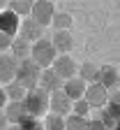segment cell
Here are the masks:
<instances>
[{
	"label": "cell",
	"mask_w": 120,
	"mask_h": 130,
	"mask_svg": "<svg viewBox=\"0 0 120 130\" xmlns=\"http://www.w3.org/2000/svg\"><path fill=\"white\" fill-rule=\"evenodd\" d=\"M21 105H23V109H26L28 116H37L39 119V116H44L46 109H49V93L44 88H39V86L28 88L26 95H23V100H21Z\"/></svg>",
	"instance_id": "cell-1"
},
{
	"label": "cell",
	"mask_w": 120,
	"mask_h": 130,
	"mask_svg": "<svg viewBox=\"0 0 120 130\" xmlns=\"http://www.w3.org/2000/svg\"><path fill=\"white\" fill-rule=\"evenodd\" d=\"M39 74H42V68L32 58H21L19 65H16L14 79L19 81L23 88H35V86H39Z\"/></svg>",
	"instance_id": "cell-2"
},
{
	"label": "cell",
	"mask_w": 120,
	"mask_h": 130,
	"mask_svg": "<svg viewBox=\"0 0 120 130\" xmlns=\"http://www.w3.org/2000/svg\"><path fill=\"white\" fill-rule=\"evenodd\" d=\"M56 56H58V51L53 49L51 40L39 37V40H35V42L30 44V58L35 60L42 70H44V68H51V63H53V58H56Z\"/></svg>",
	"instance_id": "cell-3"
},
{
	"label": "cell",
	"mask_w": 120,
	"mask_h": 130,
	"mask_svg": "<svg viewBox=\"0 0 120 130\" xmlns=\"http://www.w3.org/2000/svg\"><path fill=\"white\" fill-rule=\"evenodd\" d=\"M51 68H53V72L65 81V79H69V77H76V60L69 56V54H58L53 58V63H51Z\"/></svg>",
	"instance_id": "cell-4"
},
{
	"label": "cell",
	"mask_w": 120,
	"mask_h": 130,
	"mask_svg": "<svg viewBox=\"0 0 120 130\" xmlns=\"http://www.w3.org/2000/svg\"><path fill=\"white\" fill-rule=\"evenodd\" d=\"M83 98H85V102H88L90 107H104L106 100H109V91L97 84V81H90V84H85V91H83Z\"/></svg>",
	"instance_id": "cell-5"
},
{
	"label": "cell",
	"mask_w": 120,
	"mask_h": 130,
	"mask_svg": "<svg viewBox=\"0 0 120 130\" xmlns=\"http://www.w3.org/2000/svg\"><path fill=\"white\" fill-rule=\"evenodd\" d=\"M53 14H56L53 3H49V0H35L28 16H30V19H35L37 23H42V26H49L51 19H53Z\"/></svg>",
	"instance_id": "cell-6"
},
{
	"label": "cell",
	"mask_w": 120,
	"mask_h": 130,
	"mask_svg": "<svg viewBox=\"0 0 120 130\" xmlns=\"http://www.w3.org/2000/svg\"><path fill=\"white\" fill-rule=\"evenodd\" d=\"M19 35H21V37H26V40L32 44L35 40L44 37V26H42V23H37L35 19H30V16H23L21 23H19Z\"/></svg>",
	"instance_id": "cell-7"
},
{
	"label": "cell",
	"mask_w": 120,
	"mask_h": 130,
	"mask_svg": "<svg viewBox=\"0 0 120 130\" xmlns=\"http://www.w3.org/2000/svg\"><path fill=\"white\" fill-rule=\"evenodd\" d=\"M19 23H21V16L12 12L9 7L7 9H0V30L9 37H16L19 35Z\"/></svg>",
	"instance_id": "cell-8"
},
{
	"label": "cell",
	"mask_w": 120,
	"mask_h": 130,
	"mask_svg": "<svg viewBox=\"0 0 120 130\" xmlns=\"http://www.w3.org/2000/svg\"><path fill=\"white\" fill-rule=\"evenodd\" d=\"M49 109L53 111V114H60V116H65V114H69L72 111V100L65 95V91H53V93H49Z\"/></svg>",
	"instance_id": "cell-9"
},
{
	"label": "cell",
	"mask_w": 120,
	"mask_h": 130,
	"mask_svg": "<svg viewBox=\"0 0 120 130\" xmlns=\"http://www.w3.org/2000/svg\"><path fill=\"white\" fill-rule=\"evenodd\" d=\"M118 68L115 65H102V68H97V74H95V81L97 84H102L106 91H113L118 86Z\"/></svg>",
	"instance_id": "cell-10"
},
{
	"label": "cell",
	"mask_w": 120,
	"mask_h": 130,
	"mask_svg": "<svg viewBox=\"0 0 120 130\" xmlns=\"http://www.w3.org/2000/svg\"><path fill=\"white\" fill-rule=\"evenodd\" d=\"M16 65H19V60H16L12 54H0V86L9 84V81L14 79Z\"/></svg>",
	"instance_id": "cell-11"
},
{
	"label": "cell",
	"mask_w": 120,
	"mask_h": 130,
	"mask_svg": "<svg viewBox=\"0 0 120 130\" xmlns=\"http://www.w3.org/2000/svg\"><path fill=\"white\" fill-rule=\"evenodd\" d=\"M51 44H53V49L58 54H69L74 49V37L69 30H56L53 37H51Z\"/></svg>",
	"instance_id": "cell-12"
},
{
	"label": "cell",
	"mask_w": 120,
	"mask_h": 130,
	"mask_svg": "<svg viewBox=\"0 0 120 130\" xmlns=\"http://www.w3.org/2000/svg\"><path fill=\"white\" fill-rule=\"evenodd\" d=\"M39 88H44L46 93H53L62 88V79L53 72V68H44L39 74Z\"/></svg>",
	"instance_id": "cell-13"
},
{
	"label": "cell",
	"mask_w": 120,
	"mask_h": 130,
	"mask_svg": "<svg viewBox=\"0 0 120 130\" xmlns=\"http://www.w3.org/2000/svg\"><path fill=\"white\" fill-rule=\"evenodd\" d=\"M62 91H65V95L69 98V100H79V98H83L85 81L81 77H69V79L62 81Z\"/></svg>",
	"instance_id": "cell-14"
},
{
	"label": "cell",
	"mask_w": 120,
	"mask_h": 130,
	"mask_svg": "<svg viewBox=\"0 0 120 130\" xmlns=\"http://www.w3.org/2000/svg\"><path fill=\"white\" fill-rule=\"evenodd\" d=\"M9 54H12L16 60L30 58V42H28L26 37H21V35L12 37V42H9Z\"/></svg>",
	"instance_id": "cell-15"
},
{
	"label": "cell",
	"mask_w": 120,
	"mask_h": 130,
	"mask_svg": "<svg viewBox=\"0 0 120 130\" xmlns=\"http://www.w3.org/2000/svg\"><path fill=\"white\" fill-rule=\"evenodd\" d=\"M3 109H5L7 123H21V121H23V116H28L26 109H23V105H21V100H9Z\"/></svg>",
	"instance_id": "cell-16"
},
{
	"label": "cell",
	"mask_w": 120,
	"mask_h": 130,
	"mask_svg": "<svg viewBox=\"0 0 120 130\" xmlns=\"http://www.w3.org/2000/svg\"><path fill=\"white\" fill-rule=\"evenodd\" d=\"M85 125H88V119L81 116V114L69 111L65 116V130H85Z\"/></svg>",
	"instance_id": "cell-17"
},
{
	"label": "cell",
	"mask_w": 120,
	"mask_h": 130,
	"mask_svg": "<svg viewBox=\"0 0 120 130\" xmlns=\"http://www.w3.org/2000/svg\"><path fill=\"white\" fill-rule=\"evenodd\" d=\"M3 88H5V93H7V100H23V95H26V91H28V88H23L16 79H12L9 84H5Z\"/></svg>",
	"instance_id": "cell-18"
},
{
	"label": "cell",
	"mask_w": 120,
	"mask_h": 130,
	"mask_svg": "<svg viewBox=\"0 0 120 130\" xmlns=\"http://www.w3.org/2000/svg\"><path fill=\"white\" fill-rule=\"evenodd\" d=\"M72 14L69 12H56L53 14V19H51V23H53L56 30H69L72 28Z\"/></svg>",
	"instance_id": "cell-19"
},
{
	"label": "cell",
	"mask_w": 120,
	"mask_h": 130,
	"mask_svg": "<svg viewBox=\"0 0 120 130\" xmlns=\"http://www.w3.org/2000/svg\"><path fill=\"white\" fill-rule=\"evenodd\" d=\"M44 123V130H65V116L60 114H46V119L42 121Z\"/></svg>",
	"instance_id": "cell-20"
},
{
	"label": "cell",
	"mask_w": 120,
	"mask_h": 130,
	"mask_svg": "<svg viewBox=\"0 0 120 130\" xmlns=\"http://www.w3.org/2000/svg\"><path fill=\"white\" fill-rule=\"evenodd\" d=\"M32 3H35V0H9V9H12V12H16V14L23 19V16H28V14H30Z\"/></svg>",
	"instance_id": "cell-21"
},
{
	"label": "cell",
	"mask_w": 120,
	"mask_h": 130,
	"mask_svg": "<svg viewBox=\"0 0 120 130\" xmlns=\"http://www.w3.org/2000/svg\"><path fill=\"white\" fill-rule=\"evenodd\" d=\"M76 72L81 74V79L85 81V84H90V81H95V74H97V65H95V63H83L81 68H76Z\"/></svg>",
	"instance_id": "cell-22"
},
{
	"label": "cell",
	"mask_w": 120,
	"mask_h": 130,
	"mask_svg": "<svg viewBox=\"0 0 120 130\" xmlns=\"http://www.w3.org/2000/svg\"><path fill=\"white\" fill-rule=\"evenodd\" d=\"M19 125H21V130H44V123L37 116H23V121Z\"/></svg>",
	"instance_id": "cell-23"
},
{
	"label": "cell",
	"mask_w": 120,
	"mask_h": 130,
	"mask_svg": "<svg viewBox=\"0 0 120 130\" xmlns=\"http://www.w3.org/2000/svg\"><path fill=\"white\" fill-rule=\"evenodd\" d=\"M90 105L85 102V98H79V100H72V111L74 114H81V116H85V114H90Z\"/></svg>",
	"instance_id": "cell-24"
},
{
	"label": "cell",
	"mask_w": 120,
	"mask_h": 130,
	"mask_svg": "<svg viewBox=\"0 0 120 130\" xmlns=\"http://www.w3.org/2000/svg\"><path fill=\"white\" fill-rule=\"evenodd\" d=\"M99 109H102V111H99V116H97V119L104 123L106 128H115V125H118V119H115V116H111V114H109L104 107H99Z\"/></svg>",
	"instance_id": "cell-25"
},
{
	"label": "cell",
	"mask_w": 120,
	"mask_h": 130,
	"mask_svg": "<svg viewBox=\"0 0 120 130\" xmlns=\"http://www.w3.org/2000/svg\"><path fill=\"white\" fill-rule=\"evenodd\" d=\"M9 42H12V37H9V35H5V32L0 30V54H5L7 49H9Z\"/></svg>",
	"instance_id": "cell-26"
},
{
	"label": "cell",
	"mask_w": 120,
	"mask_h": 130,
	"mask_svg": "<svg viewBox=\"0 0 120 130\" xmlns=\"http://www.w3.org/2000/svg\"><path fill=\"white\" fill-rule=\"evenodd\" d=\"M85 128H88V130H109V128H106L104 123H102L99 119H90V121H88V125H85Z\"/></svg>",
	"instance_id": "cell-27"
},
{
	"label": "cell",
	"mask_w": 120,
	"mask_h": 130,
	"mask_svg": "<svg viewBox=\"0 0 120 130\" xmlns=\"http://www.w3.org/2000/svg\"><path fill=\"white\" fill-rule=\"evenodd\" d=\"M7 102H9V100H7V93H5V88H3V86H0V109H3Z\"/></svg>",
	"instance_id": "cell-28"
},
{
	"label": "cell",
	"mask_w": 120,
	"mask_h": 130,
	"mask_svg": "<svg viewBox=\"0 0 120 130\" xmlns=\"http://www.w3.org/2000/svg\"><path fill=\"white\" fill-rule=\"evenodd\" d=\"M7 128V116H5V109H0V130Z\"/></svg>",
	"instance_id": "cell-29"
},
{
	"label": "cell",
	"mask_w": 120,
	"mask_h": 130,
	"mask_svg": "<svg viewBox=\"0 0 120 130\" xmlns=\"http://www.w3.org/2000/svg\"><path fill=\"white\" fill-rule=\"evenodd\" d=\"M5 130H21V125H19V123H7Z\"/></svg>",
	"instance_id": "cell-30"
},
{
	"label": "cell",
	"mask_w": 120,
	"mask_h": 130,
	"mask_svg": "<svg viewBox=\"0 0 120 130\" xmlns=\"http://www.w3.org/2000/svg\"><path fill=\"white\" fill-rule=\"evenodd\" d=\"M9 7V0H0V9H7Z\"/></svg>",
	"instance_id": "cell-31"
},
{
	"label": "cell",
	"mask_w": 120,
	"mask_h": 130,
	"mask_svg": "<svg viewBox=\"0 0 120 130\" xmlns=\"http://www.w3.org/2000/svg\"><path fill=\"white\" fill-rule=\"evenodd\" d=\"M109 130H118V128H109Z\"/></svg>",
	"instance_id": "cell-32"
},
{
	"label": "cell",
	"mask_w": 120,
	"mask_h": 130,
	"mask_svg": "<svg viewBox=\"0 0 120 130\" xmlns=\"http://www.w3.org/2000/svg\"><path fill=\"white\" fill-rule=\"evenodd\" d=\"M49 3H56V0H49Z\"/></svg>",
	"instance_id": "cell-33"
},
{
	"label": "cell",
	"mask_w": 120,
	"mask_h": 130,
	"mask_svg": "<svg viewBox=\"0 0 120 130\" xmlns=\"http://www.w3.org/2000/svg\"><path fill=\"white\" fill-rule=\"evenodd\" d=\"M85 130H88V128H85Z\"/></svg>",
	"instance_id": "cell-34"
}]
</instances>
